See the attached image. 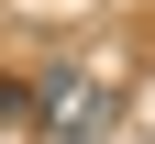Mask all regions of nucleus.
<instances>
[{"mask_svg": "<svg viewBox=\"0 0 155 144\" xmlns=\"http://www.w3.org/2000/svg\"><path fill=\"white\" fill-rule=\"evenodd\" d=\"M100 122H111V89H78L67 100V144H100Z\"/></svg>", "mask_w": 155, "mask_h": 144, "instance_id": "nucleus-1", "label": "nucleus"}]
</instances>
